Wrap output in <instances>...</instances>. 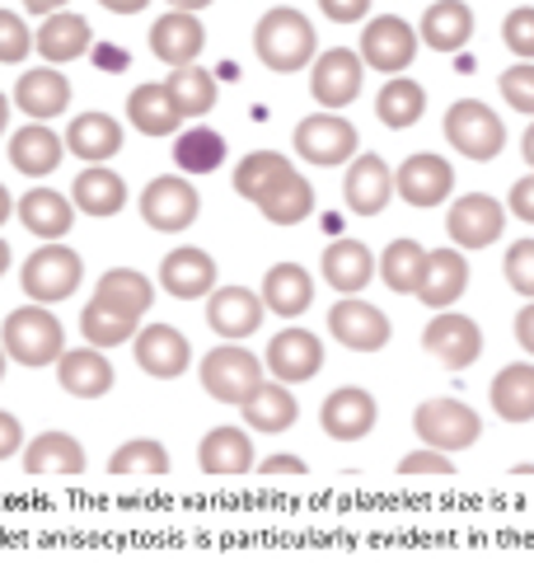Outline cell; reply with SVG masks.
<instances>
[{
  "instance_id": "1",
  "label": "cell",
  "mask_w": 534,
  "mask_h": 563,
  "mask_svg": "<svg viewBox=\"0 0 534 563\" xmlns=\"http://www.w3.org/2000/svg\"><path fill=\"white\" fill-rule=\"evenodd\" d=\"M254 52H258V62L267 70H277V76H296V70H305L319 57L314 24L291 5L267 10L258 20V29H254Z\"/></svg>"
},
{
  "instance_id": "2",
  "label": "cell",
  "mask_w": 534,
  "mask_h": 563,
  "mask_svg": "<svg viewBox=\"0 0 534 563\" xmlns=\"http://www.w3.org/2000/svg\"><path fill=\"white\" fill-rule=\"evenodd\" d=\"M0 347H5L10 362L38 372V366H57L66 357V329L47 306H20V310L5 314Z\"/></svg>"
},
{
  "instance_id": "3",
  "label": "cell",
  "mask_w": 534,
  "mask_h": 563,
  "mask_svg": "<svg viewBox=\"0 0 534 563\" xmlns=\"http://www.w3.org/2000/svg\"><path fill=\"white\" fill-rule=\"evenodd\" d=\"M445 141L450 151H459L465 161L488 165L507 151V122L497 118L483 99H455L445 109Z\"/></svg>"
},
{
  "instance_id": "4",
  "label": "cell",
  "mask_w": 534,
  "mask_h": 563,
  "mask_svg": "<svg viewBox=\"0 0 534 563\" xmlns=\"http://www.w3.org/2000/svg\"><path fill=\"white\" fill-rule=\"evenodd\" d=\"M80 277H85V258L66 244H43L33 250L20 268V287L33 306H57V301H70L80 291Z\"/></svg>"
},
{
  "instance_id": "5",
  "label": "cell",
  "mask_w": 534,
  "mask_h": 563,
  "mask_svg": "<svg viewBox=\"0 0 534 563\" xmlns=\"http://www.w3.org/2000/svg\"><path fill=\"white\" fill-rule=\"evenodd\" d=\"M198 376H202V390L211 399L235 404V409H244V404L263 390V362L240 343L211 347L202 357V366H198Z\"/></svg>"
},
{
  "instance_id": "6",
  "label": "cell",
  "mask_w": 534,
  "mask_h": 563,
  "mask_svg": "<svg viewBox=\"0 0 534 563\" xmlns=\"http://www.w3.org/2000/svg\"><path fill=\"white\" fill-rule=\"evenodd\" d=\"M413 432L426 451L450 455V451H469L483 437V418L459 399H426L413 413Z\"/></svg>"
},
{
  "instance_id": "7",
  "label": "cell",
  "mask_w": 534,
  "mask_h": 563,
  "mask_svg": "<svg viewBox=\"0 0 534 563\" xmlns=\"http://www.w3.org/2000/svg\"><path fill=\"white\" fill-rule=\"evenodd\" d=\"M296 151L305 165H319V169H337V165H352L356 151H361V136L347 118L337 113H310L296 122Z\"/></svg>"
},
{
  "instance_id": "8",
  "label": "cell",
  "mask_w": 534,
  "mask_h": 563,
  "mask_svg": "<svg viewBox=\"0 0 534 563\" xmlns=\"http://www.w3.org/2000/svg\"><path fill=\"white\" fill-rule=\"evenodd\" d=\"M198 211H202V192L192 188L183 174H159V179H151L146 192H141V221L159 235L188 231V225L198 221Z\"/></svg>"
},
{
  "instance_id": "9",
  "label": "cell",
  "mask_w": 534,
  "mask_h": 563,
  "mask_svg": "<svg viewBox=\"0 0 534 563\" xmlns=\"http://www.w3.org/2000/svg\"><path fill=\"white\" fill-rule=\"evenodd\" d=\"M361 66L380 70V76H403L418 57V29L399 20V14H380V20H366L361 29Z\"/></svg>"
},
{
  "instance_id": "10",
  "label": "cell",
  "mask_w": 534,
  "mask_h": 563,
  "mask_svg": "<svg viewBox=\"0 0 534 563\" xmlns=\"http://www.w3.org/2000/svg\"><path fill=\"white\" fill-rule=\"evenodd\" d=\"M445 231H450L459 254L488 250V244H497L507 231V207L488 198V192H465V198H455V207L445 211Z\"/></svg>"
},
{
  "instance_id": "11",
  "label": "cell",
  "mask_w": 534,
  "mask_h": 563,
  "mask_svg": "<svg viewBox=\"0 0 534 563\" xmlns=\"http://www.w3.org/2000/svg\"><path fill=\"white\" fill-rule=\"evenodd\" d=\"M422 347L445 366V372H469L483 357V329L459 310H441L432 324L422 329Z\"/></svg>"
},
{
  "instance_id": "12",
  "label": "cell",
  "mask_w": 534,
  "mask_h": 563,
  "mask_svg": "<svg viewBox=\"0 0 534 563\" xmlns=\"http://www.w3.org/2000/svg\"><path fill=\"white\" fill-rule=\"evenodd\" d=\"M361 80H366V66L352 47H333V52H319L314 66H310V95L319 109H347L361 95Z\"/></svg>"
},
{
  "instance_id": "13",
  "label": "cell",
  "mask_w": 534,
  "mask_h": 563,
  "mask_svg": "<svg viewBox=\"0 0 534 563\" xmlns=\"http://www.w3.org/2000/svg\"><path fill=\"white\" fill-rule=\"evenodd\" d=\"M394 192L408 207H441L455 192V169L432 151H418L394 169Z\"/></svg>"
},
{
  "instance_id": "14",
  "label": "cell",
  "mask_w": 534,
  "mask_h": 563,
  "mask_svg": "<svg viewBox=\"0 0 534 563\" xmlns=\"http://www.w3.org/2000/svg\"><path fill=\"white\" fill-rule=\"evenodd\" d=\"M267 372L277 385H305L324 372V339H314L310 329H281L267 343Z\"/></svg>"
},
{
  "instance_id": "15",
  "label": "cell",
  "mask_w": 534,
  "mask_h": 563,
  "mask_svg": "<svg viewBox=\"0 0 534 563\" xmlns=\"http://www.w3.org/2000/svg\"><path fill=\"white\" fill-rule=\"evenodd\" d=\"M329 333L352 352H380L394 329H389L380 306L361 301V296H343V301L329 310Z\"/></svg>"
},
{
  "instance_id": "16",
  "label": "cell",
  "mask_w": 534,
  "mask_h": 563,
  "mask_svg": "<svg viewBox=\"0 0 534 563\" xmlns=\"http://www.w3.org/2000/svg\"><path fill=\"white\" fill-rule=\"evenodd\" d=\"M132 352H136L141 372L155 376V380H178L192 366V347H188V339L174 324H146V329H136Z\"/></svg>"
},
{
  "instance_id": "17",
  "label": "cell",
  "mask_w": 534,
  "mask_h": 563,
  "mask_svg": "<svg viewBox=\"0 0 534 563\" xmlns=\"http://www.w3.org/2000/svg\"><path fill=\"white\" fill-rule=\"evenodd\" d=\"M376 395L361 390V385H343V390H333L324 399V409H319V422H324V432L333 437V442H361V437H370V428H376Z\"/></svg>"
},
{
  "instance_id": "18",
  "label": "cell",
  "mask_w": 534,
  "mask_h": 563,
  "mask_svg": "<svg viewBox=\"0 0 534 563\" xmlns=\"http://www.w3.org/2000/svg\"><path fill=\"white\" fill-rule=\"evenodd\" d=\"M465 291H469V258L459 254L455 244H450V250H426L422 282H418V301L441 314V310H450Z\"/></svg>"
},
{
  "instance_id": "19",
  "label": "cell",
  "mask_w": 534,
  "mask_h": 563,
  "mask_svg": "<svg viewBox=\"0 0 534 563\" xmlns=\"http://www.w3.org/2000/svg\"><path fill=\"white\" fill-rule=\"evenodd\" d=\"M14 109H20L29 122H52L70 109V80L57 66H33L14 80Z\"/></svg>"
},
{
  "instance_id": "20",
  "label": "cell",
  "mask_w": 534,
  "mask_h": 563,
  "mask_svg": "<svg viewBox=\"0 0 534 563\" xmlns=\"http://www.w3.org/2000/svg\"><path fill=\"white\" fill-rule=\"evenodd\" d=\"M394 198V169H389L380 155H356L347 165V179H343V202L356 217H380Z\"/></svg>"
},
{
  "instance_id": "21",
  "label": "cell",
  "mask_w": 534,
  "mask_h": 563,
  "mask_svg": "<svg viewBox=\"0 0 534 563\" xmlns=\"http://www.w3.org/2000/svg\"><path fill=\"white\" fill-rule=\"evenodd\" d=\"M202 47H207V29L198 14H159L155 29H151V52L159 62H165L169 70H183V66H198L202 57Z\"/></svg>"
},
{
  "instance_id": "22",
  "label": "cell",
  "mask_w": 534,
  "mask_h": 563,
  "mask_svg": "<svg viewBox=\"0 0 534 563\" xmlns=\"http://www.w3.org/2000/svg\"><path fill=\"white\" fill-rule=\"evenodd\" d=\"M159 287H165L174 301H202V296L216 291V263H211L207 250H169L165 263H159Z\"/></svg>"
},
{
  "instance_id": "23",
  "label": "cell",
  "mask_w": 534,
  "mask_h": 563,
  "mask_svg": "<svg viewBox=\"0 0 534 563\" xmlns=\"http://www.w3.org/2000/svg\"><path fill=\"white\" fill-rule=\"evenodd\" d=\"M207 324L216 339H230V343L248 339L263 324V296L248 287H216L207 301Z\"/></svg>"
},
{
  "instance_id": "24",
  "label": "cell",
  "mask_w": 534,
  "mask_h": 563,
  "mask_svg": "<svg viewBox=\"0 0 534 563\" xmlns=\"http://www.w3.org/2000/svg\"><path fill=\"white\" fill-rule=\"evenodd\" d=\"M20 225L43 244H62L70 235V225H76V207L57 188H29L20 198Z\"/></svg>"
},
{
  "instance_id": "25",
  "label": "cell",
  "mask_w": 534,
  "mask_h": 563,
  "mask_svg": "<svg viewBox=\"0 0 534 563\" xmlns=\"http://www.w3.org/2000/svg\"><path fill=\"white\" fill-rule=\"evenodd\" d=\"M66 151L85 165H109L122 151V122L109 113H76L66 128Z\"/></svg>"
},
{
  "instance_id": "26",
  "label": "cell",
  "mask_w": 534,
  "mask_h": 563,
  "mask_svg": "<svg viewBox=\"0 0 534 563\" xmlns=\"http://www.w3.org/2000/svg\"><path fill=\"white\" fill-rule=\"evenodd\" d=\"M57 380H62V390L66 395H76V399H103L113 390V362L103 357L99 347H70L66 357L57 362Z\"/></svg>"
},
{
  "instance_id": "27",
  "label": "cell",
  "mask_w": 534,
  "mask_h": 563,
  "mask_svg": "<svg viewBox=\"0 0 534 563\" xmlns=\"http://www.w3.org/2000/svg\"><path fill=\"white\" fill-rule=\"evenodd\" d=\"M263 310L281 314V320H296L314 306V277L300 268V263H272L263 277Z\"/></svg>"
},
{
  "instance_id": "28",
  "label": "cell",
  "mask_w": 534,
  "mask_h": 563,
  "mask_svg": "<svg viewBox=\"0 0 534 563\" xmlns=\"http://www.w3.org/2000/svg\"><path fill=\"white\" fill-rule=\"evenodd\" d=\"M62 155H66V136H57L47 122H29V128L10 136V165L29 174V179H47L62 165Z\"/></svg>"
},
{
  "instance_id": "29",
  "label": "cell",
  "mask_w": 534,
  "mask_h": 563,
  "mask_svg": "<svg viewBox=\"0 0 534 563\" xmlns=\"http://www.w3.org/2000/svg\"><path fill=\"white\" fill-rule=\"evenodd\" d=\"M376 277V254L361 240H333L324 250V282L337 296H361Z\"/></svg>"
},
{
  "instance_id": "30",
  "label": "cell",
  "mask_w": 534,
  "mask_h": 563,
  "mask_svg": "<svg viewBox=\"0 0 534 563\" xmlns=\"http://www.w3.org/2000/svg\"><path fill=\"white\" fill-rule=\"evenodd\" d=\"M474 38V10L465 0H436L426 5L422 24H418V43H426L432 52H459Z\"/></svg>"
},
{
  "instance_id": "31",
  "label": "cell",
  "mask_w": 534,
  "mask_h": 563,
  "mask_svg": "<svg viewBox=\"0 0 534 563\" xmlns=\"http://www.w3.org/2000/svg\"><path fill=\"white\" fill-rule=\"evenodd\" d=\"M70 207L85 211V217H118L122 207H127V184H122V174H113L109 165H89L80 169V179L70 184Z\"/></svg>"
},
{
  "instance_id": "32",
  "label": "cell",
  "mask_w": 534,
  "mask_h": 563,
  "mask_svg": "<svg viewBox=\"0 0 534 563\" xmlns=\"http://www.w3.org/2000/svg\"><path fill=\"white\" fill-rule=\"evenodd\" d=\"M89 43H94V33H89V20H80V14H47L43 29L33 33V47L43 52V62L47 66H66V62H76L89 52Z\"/></svg>"
},
{
  "instance_id": "33",
  "label": "cell",
  "mask_w": 534,
  "mask_h": 563,
  "mask_svg": "<svg viewBox=\"0 0 534 563\" xmlns=\"http://www.w3.org/2000/svg\"><path fill=\"white\" fill-rule=\"evenodd\" d=\"M492 413L502 422H534V362H511L488 385Z\"/></svg>"
},
{
  "instance_id": "34",
  "label": "cell",
  "mask_w": 534,
  "mask_h": 563,
  "mask_svg": "<svg viewBox=\"0 0 534 563\" xmlns=\"http://www.w3.org/2000/svg\"><path fill=\"white\" fill-rule=\"evenodd\" d=\"M94 301H103L109 310L127 314V320L141 324V314L155 306V282H151L146 273H136V268H113V273H103V277H99Z\"/></svg>"
},
{
  "instance_id": "35",
  "label": "cell",
  "mask_w": 534,
  "mask_h": 563,
  "mask_svg": "<svg viewBox=\"0 0 534 563\" xmlns=\"http://www.w3.org/2000/svg\"><path fill=\"white\" fill-rule=\"evenodd\" d=\"M225 136L216 128H202V122H192L188 132L174 136V165L178 174H188V179H202V174H216L225 165Z\"/></svg>"
},
{
  "instance_id": "36",
  "label": "cell",
  "mask_w": 534,
  "mask_h": 563,
  "mask_svg": "<svg viewBox=\"0 0 534 563\" xmlns=\"http://www.w3.org/2000/svg\"><path fill=\"white\" fill-rule=\"evenodd\" d=\"M24 470L33 479H43V474H80L85 446L70 432H38L33 442H24Z\"/></svg>"
},
{
  "instance_id": "37",
  "label": "cell",
  "mask_w": 534,
  "mask_h": 563,
  "mask_svg": "<svg viewBox=\"0 0 534 563\" xmlns=\"http://www.w3.org/2000/svg\"><path fill=\"white\" fill-rule=\"evenodd\" d=\"M198 465H202V474H248L258 465L254 442H248V432H240V428H211L198 446Z\"/></svg>"
},
{
  "instance_id": "38",
  "label": "cell",
  "mask_w": 534,
  "mask_h": 563,
  "mask_svg": "<svg viewBox=\"0 0 534 563\" xmlns=\"http://www.w3.org/2000/svg\"><path fill=\"white\" fill-rule=\"evenodd\" d=\"M127 118L136 132L146 136H178V128H183V113L174 109V99L165 85H136V90L127 95Z\"/></svg>"
},
{
  "instance_id": "39",
  "label": "cell",
  "mask_w": 534,
  "mask_h": 563,
  "mask_svg": "<svg viewBox=\"0 0 534 563\" xmlns=\"http://www.w3.org/2000/svg\"><path fill=\"white\" fill-rule=\"evenodd\" d=\"M296 165L287 161L281 151H254V155H244V161L235 165V192L244 202H263L267 192H272L281 179H291Z\"/></svg>"
},
{
  "instance_id": "40",
  "label": "cell",
  "mask_w": 534,
  "mask_h": 563,
  "mask_svg": "<svg viewBox=\"0 0 534 563\" xmlns=\"http://www.w3.org/2000/svg\"><path fill=\"white\" fill-rule=\"evenodd\" d=\"M296 418H300V404L291 395V385H277V380H263V390L244 404V422L254 432H267V437L287 432Z\"/></svg>"
},
{
  "instance_id": "41",
  "label": "cell",
  "mask_w": 534,
  "mask_h": 563,
  "mask_svg": "<svg viewBox=\"0 0 534 563\" xmlns=\"http://www.w3.org/2000/svg\"><path fill=\"white\" fill-rule=\"evenodd\" d=\"M165 90L174 99V109L183 113V122L192 118H207L211 109H216V76L202 66H183V70H169V80H165Z\"/></svg>"
},
{
  "instance_id": "42",
  "label": "cell",
  "mask_w": 534,
  "mask_h": 563,
  "mask_svg": "<svg viewBox=\"0 0 534 563\" xmlns=\"http://www.w3.org/2000/svg\"><path fill=\"white\" fill-rule=\"evenodd\" d=\"M422 263H426V250L418 240H394V244H385V254L376 258V273L394 296H418Z\"/></svg>"
},
{
  "instance_id": "43",
  "label": "cell",
  "mask_w": 534,
  "mask_h": 563,
  "mask_svg": "<svg viewBox=\"0 0 534 563\" xmlns=\"http://www.w3.org/2000/svg\"><path fill=\"white\" fill-rule=\"evenodd\" d=\"M422 109H426V90L413 76H389V85L376 99V118L385 122V128H394V132L413 128V122L422 118Z\"/></svg>"
},
{
  "instance_id": "44",
  "label": "cell",
  "mask_w": 534,
  "mask_h": 563,
  "mask_svg": "<svg viewBox=\"0 0 534 563\" xmlns=\"http://www.w3.org/2000/svg\"><path fill=\"white\" fill-rule=\"evenodd\" d=\"M258 211L272 225H300L314 211V184L305 179V174H291V179H281L267 198L258 202Z\"/></svg>"
},
{
  "instance_id": "45",
  "label": "cell",
  "mask_w": 534,
  "mask_h": 563,
  "mask_svg": "<svg viewBox=\"0 0 534 563\" xmlns=\"http://www.w3.org/2000/svg\"><path fill=\"white\" fill-rule=\"evenodd\" d=\"M136 320H127V314H118V310H109L103 301H89L85 310H80V333H85V347H118V343H127V339H136Z\"/></svg>"
},
{
  "instance_id": "46",
  "label": "cell",
  "mask_w": 534,
  "mask_h": 563,
  "mask_svg": "<svg viewBox=\"0 0 534 563\" xmlns=\"http://www.w3.org/2000/svg\"><path fill=\"white\" fill-rule=\"evenodd\" d=\"M109 474H169V451L155 437H132L109 455Z\"/></svg>"
},
{
  "instance_id": "47",
  "label": "cell",
  "mask_w": 534,
  "mask_h": 563,
  "mask_svg": "<svg viewBox=\"0 0 534 563\" xmlns=\"http://www.w3.org/2000/svg\"><path fill=\"white\" fill-rule=\"evenodd\" d=\"M497 90H502L511 113H525L534 122V62H515L511 70L497 76Z\"/></svg>"
},
{
  "instance_id": "48",
  "label": "cell",
  "mask_w": 534,
  "mask_h": 563,
  "mask_svg": "<svg viewBox=\"0 0 534 563\" xmlns=\"http://www.w3.org/2000/svg\"><path fill=\"white\" fill-rule=\"evenodd\" d=\"M29 52H33V33H29V24H24V14L0 10V62H5V66H20Z\"/></svg>"
},
{
  "instance_id": "49",
  "label": "cell",
  "mask_w": 534,
  "mask_h": 563,
  "mask_svg": "<svg viewBox=\"0 0 534 563\" xmlns=\"http://www.w3.org/2000/svg\"><path fill=\"white\" fill-rule=\"evenodd\" d=\"M507 282L515 296H525V301H534V240H515L507 250Z\"/></svg>"
},
{
  "instance_id": "50",
  "label": "cell",
  "mask_w": 534,
  "mask_h": 563,
  "mask_svg": "<svg viewBox=\"0 0 534 563\" xmlns=\"http://www.w3.org/2000/svg\"><path fill=\"white\" fill-rule=\"evenodd\" d=\"M502 38H507V47H511L521 62H534V5H521V10L507 14Z\"/></svg>"
},
{
  "instance_id": "51",
  "label": "cell",
  "mask_w": 534,
  "mask_h": 563,
  "mask_svg": "<svg viewBox=\"0 0 534 563\" xmlns=\"http://www.w3.org/2000/svg\"><path fill=\"white\" fill-rule=\"evenodd\" d=\"M399 474H455V461L450 455H441V451H413V455H403L399 461Z\"/></svg>"
},
{
  "instance_id": "52",
  "label": "cell",
  "mask_w": 534,
  "mask_h": 563,
  "mask_svg": "<svg viewBox=\"0 0 534 563\" xmlns=\"http://www.w3.org/2000/svg\"><path fill=\"white\" fill-rule=\"evenodd\" d=\"M319 10H324L333 24H361L370 14V0H319Z\"/></svg>"
},
{
  "instance_id": "53",
  "label": "cell",
  "mask_w": 534,
  "mask_h": 563,
  "mask_svg": "<svg viewBox=\"0 0 534 563\" xmlns=\"http://www.w3.org/2000/svg\"><path fill=\"white\" fill-rule=\"evenodd\" d=\"M24 451V428H20V418L0 409V461H10V455H20Z\"/></svg>"
},
{
  "instance_id": "54",
  "label": "cell",
  "mask_w": 534,
  "mask_h": 563,
  "mask_svg": "<svg viewBox=\"0 0 534 563\" xmlns=\"http://www.w3.org/2000/svg\"><path fill=\"white\" fill-rule=\"evenodd\" d=\"M507 207H511L525 225H534V174H525L521 184H511V202H507Z\"/></svg>"
},
{
  "instance_id": "55",
  "label": "cell",
  "mask_w": 534,
  "mask_h": 563,
  "mask_svg": "<svg viewBox=\"0 0 534 563\" xmlns=\"http://www.w3.org/2000/svg\"><path fill=\"white\" fill-rule=\"evenodd\" d=\"M515 343H521L530 357H534V301H530L521 314H515Z\"/></svg>"
},
{
  "instance_id": "56",
  "label": "cell",
  "mask_w": 534,
  "mask_h": 563,
  "mask_svg": "<svg viewBox=\"0 0 534 563\" xmlns=\"http://www.w3.org/2000/svg\"><path fill=\"white\" fill-rule=\"evenodd\" d=\"M258 470L263 474H305V461H300V455H267Z\"/></svg>"
},
{
  "instance_id": "57",
  "label": "cell",
  "mask_w": 534,
  "mask_h": 563,
  "mask_svg": "<svg viewBox=\"0 0 534 563\" xmlns=\"http://www.w3.org/2000/svg\"><path fill=\"white\" fill-rule=\"evenodd\" d=\"M24 10L38 14V20H47V14H62L66 10V0H24Z\"/></svg>"
},
{
  "instance_id": "58",
  "label": "cell",
  "mask_w": 534,
  "mask_h": 563,
  "mask_svg": "<svg viewBox=\"0 0 534 563\" xmlns=\"http://www.w3.org/2000/svg\"><path fill=\"white\" fill-rule=\"evenodd\" d=\"M99 5L113 10V14H141V10L151 5V0H99Z\"/></svg>"
},
{
  "instance_id": "59",
  "label": "cell",
  "mask_w": 534,
  "mask_h": 563,
  "mask_svg": "<svg viewBox=\"0 0 534 563\" xmlns=\"http://www.w3.org/2000/svg\"><path fill=\"white\" fill-rule=\"evenodd\" d=\"M207 5H211V0H169V10H178V14H198Z\"/></svg>"
},
{
  "instance_id": "60",
  "label": "cell",
  "mask_w": 534,
  "mask_h": 563,
  "mask_svg": "<svg viewBox=\"0 0 534 563\" xmlns=\"http://www.w3.org/2000/svg\"><path fill=\"white\" fill-rule=\"evenodd\" d=\"M521 155H525V165H530V174H534V122H530L525 136H521Z\"/></svg>"
},
{
  "instance_id": "61",
  "label": "cell",
  "mask_w": 534,
  "mask_h": 563,
  "mask_svg": "<svg viewBox=\"0 0 534 563\" xmlns=\"http://www.w3.org/2000/svg\"><path fill=\"white\" fill-rule=\"evenodd\" d=\"M10 211H14V202H10V192L0 188V225H5V217H10Z\"/></svg>"
},
{
  "instance_id": "62",
  "label": "cell",
  "mask_w": 534,
  "mask_h": 563,
  "mask_svg": "<svg viewBox=\"0 0 534 563\" xmlns=\"http://www.w3.org/2000/svg\"><path fill=\"white\" fill-rule=\"evenodd\" d=\"M5 122H10V99L0 95V136H5Z\"/></svg>"
},
{
  "instance_id": "63",
  "label": "cell",
  "mask_w": 534,
  "mask_h": 563,
  "mask_svg": "<svg viewBox=\"0 0 534 563\" xmlns=\"http://www.w3.org/2000/svg\"><path fill=\"white\" fill-rule=\"evenodd\" d=\"M5 268H10V244L0 240V277H5Z\"/></svg>"
},
{
  "instance_id": "64",
  "label": "cell",
  "mask_w": 534,
  "mask_h": 563,
  "mask_svg": "<svg viewBox=\"0 0 534 563\" xmlns=\"http://www.w3.org/2000/svg\"><path fill=\"white\" fill-rule=\"evenodd\" d=\"M0 380H5V347H0Z\"/></svg>"
}]
</instances>
